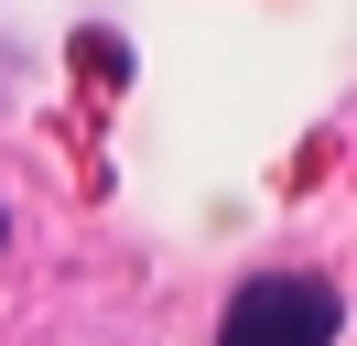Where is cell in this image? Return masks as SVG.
<instances>
[{
  "instance_id": "cell-2",
  "label": "cell",
  "mask_w": 357,
  "mask_h": 346,
  "mask_svg": "<svg viewBox=\"0 0 357 346\" xmlns=\"http://www.w3.org/2000/svg\"><path fill=\"white\" fill-rule=\"evenodd\" d=\"M0 249H11V216H0Z\"/></svg>"
},
{
  "instance_id": "cell-1",
  "label": "cell",
  "mask_w": 357,
  "mask_h": 346,
  "mask_svg": "<svg viewBox=\"0 0 357 346\" xmlns=\"http://www.w3.org/2000/svg\"><path fill=\"white\" fill-rule=\"evenodd\" d=\"M335 324H347L335 281H314V271H260V281L227 292L217 346H335Z\"/></svg>"
}]
</instances>
